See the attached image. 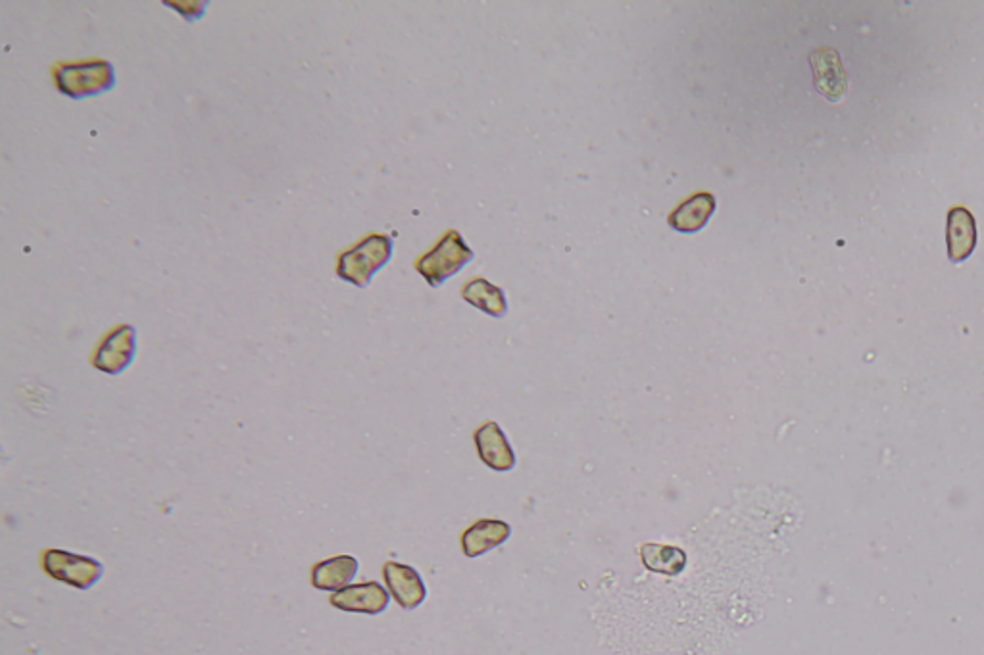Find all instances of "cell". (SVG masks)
<instances>
[{
    "label": "cell",
    "mask_w": 984,
    "mask_h": 655,
    "mask_svg": "<svg viewBox=\"0 0 984 655\" xmlns=\"http://www.w3.org/2000/svg\"><path fill=\"white\" fill-rule=\"evenodd\" d=\"M54 89L71 100L99 97L115 87V68L104 58L54 62L51 66Z\"/></svg>",
    "instance_id": "6da1fadb"
},
{
    "label": "cell",
    "mask_w": 984,
    "mask_h": 655,
    "mask_svg": "<svg viewBox=\"0 0 984 655\" xmlns=\"http://www.w3.org/2000/svg\"><path fill=\"white\" fill-rule=\"evenodd\" d=\"M393 251L395 241L389 235L367 233L358 243L336 254V277L358 289H366L374 281L375 274L389 264Z\"/></svg>",
    "instance_id": "7a4b0ae2"
},
{
    "label": "cell",
    "mask_w": 984,
    "mask_h": 655,
    "mask_svg": "<svg viewBox=\"0 0 984 655\" xmlns=\"http://www.w3.org/2000/svg\"><path fill=\"white\" fill-rule=\"evenodd\" d=\"M475 254L456 229L444 231L431 251L421 254L413 262L416 271L428 281L429 287L439 289L446 279L460 274L464 267L474 262Z\"/></svg>",
    "instance_id": "3957f363"
},
{
    "label": "cell",
    "mask_w": 984,
    "mask_h": 655,
    "mask_svg": "<svg viewBox=\"0 0 984 655\" xmlns=\"http://www.w3.org/2000/svg\"><path fill=\"white\" fill-rule=\"evenodd\" d=\"M41 567L51 579L77 590H89L104 577V565L99 559L71 554L68 549H43Z\"/></svg>",
    "instance_id": "277c9868"
},
{
    "label": "cell",
    "mask_w": 984,
    "mask_h": 655,
    "mask_svg": "<svg viewBox=\"0 0 984 655\" xmlns=\"http://www.w3.org/2000/svg\"><path fill=\"white\" fill-rule=\"evenodd\" d=\"M137 356V331L133 325L120 323L100 336L91 354V366L107 375H122L130 369Z\"/></svg>",
    "instance_id": "5b68a950"
},
{
    "label": "cell",
    "mask_w": 984,
    "mask_h": 655,
    "mask_svg": "<svg viewBox=\"0 0 984 655\" xmlns=\"http://www.w3.org/2000/svg\"><path fill=\"white\" fill-rule=\"evenodd\" d=\"M329 602L336 610L346 611V613L379 615L389 608L390 596L379 582L369 580V582H360V585H351V587L339 590L329 598Z\"/></svg>",
    "instance_id": "8992f818"
},
{
    "label": "cell",
    "mask_w": 984,
    "mask_h": 655,
    "mask_svg": "<svg viewBox=\"0 0 984 655\" xmlns=\"http://www.w3.org/2000/svg\"><path fill=\"white\" fill-rule=\"evenodd\" d=\"M814 68V84L817 91L831 102H839L847 95L848 74L834 48H817L809 56Z\"/></svg>",
    "instance_id": "52a82bcc"
},
{
    "label": "cell",
    "mask_w": 984,
    "mask_h": 655,
    "mask_svg": "<svg viewBox=\"0 0 984 655\" xmlns=\"http://www.w3.org/2000/svg\"><path fill=\"white\" fill-rule=\"evenodd\" d=\"M383 577L387 582L390 595L397 600L400 608L416 610L428 598V588L421 579L420 573L413 567L397 562H387L383 565Z\"/></svg>",
    "instance_id": "ba28073f"
},
{
    "label": "cell",
    "mask_w": 984,
    "mask_h": 655,
    "mask_svg": "<svg viewBox=\"0 0 984 655\" xmlns=\"http://www.w3.org/2000/svg\"><path fill=\"white\" fill-rule=\"evenodd\" d=\"M475 448L483 464L495 471H511L518 459L510 442L496 421H487L474 433Z\"/></svg>",
    "instance_id": "9c48e42d"
},
{
    "label": "cell",
    "mask_w": 984,
    "mask_h": 655,
    "mask_svg": "<svg viewBox=\"0 0 984 655\" xmlns=\"http://www.w3.org/2000/svg\"><path fill=\"white\" fill-rule=\"evenodd\" d=\"M511 526L500 519H479L462 533V552L466 557H482L490 549L502 546L510 539Z\"/></svg>",
    "instance_id": "30bf717a"
},
{
    "label": "cell",
    "mask_w": 984,
    "mask_h": 655,
    "mask_svg": "<svg viewBox=\"0 0 984 655\" xmlns=\"http://www.w3.org/2000/svg\"><path fill=\"white\" fill-rule=\"evenodd\" d=\"M716 208H718V200L711 192H695L690 199L681 202L679 207L673 210L667 218V223H670V227L679 231V233L693 235L708 225Z\"/></svg>",
    "instance_id": "8fae6325"
},
{
    "label": "cell",
    "mask_w": 984,
    "mask_h": 655,
    "mask_svg": "<svg viewBox=\"0 0 984 655\" xmlns=\"http://www.w3.org/2000/svg\"><path fill=\"white\" fill-rule=\"evenodd\" d=\"M948 256L960 264L970 258L977 246V225L975 218L965 208H952L948 214Z\"/></svg>",
    "instance_id": "7c38bea8"
},
{
    "label": "cell",
    "mask_w": 984,
    "mask_h": 655,
    "mask_svg": "<svg viewBox=\"0 0 984 655\" xmlns=\"http://www.w3.org/2000/svg\"><path fill=\"white\" fill-rule=\"evenodd\" d=\"M360 564L354 556H335L318 562L310 571V582L318 590L339 592L343 588L351 587L352 580L358 575Z\"/></svg>",
    "instance_id": "4fadbf2b"
},
{
    "label": "cell",
    "mask_w": 984,
    "mask_h": 655,
    "mask_svg": "<svg viewBox=\"0 0 984 655\" xmlns=\"http://www.w3.org/2000/svg\"><path fill=\"white\" fill-rule=\"evenodd\" d=\"M462 298L466 300L467 304L475 306L477 310H482L496 320H500L508 313V300H506L504 290L483 277H474V279L464 282Z\"/></svg>",
    "instance_id": "5bb4252c"
},
{
    "label": "cell",
    "mask_w": 984,
    "mask_h": 655,
    "mask_svg": "<svg viewBox=\"0 0 984 655\" xmlns=\"http://www.w3.org/2000/svg\"><path fill=\"white\" fill-rule=\"evenodd\" d=\"M639 552H641L642 565L652 573L677 577L687 567V554L675 546L646 542V544H642Z\"/></svg>",
    "instance_id": "9a60e30c"
}]
</instances>
